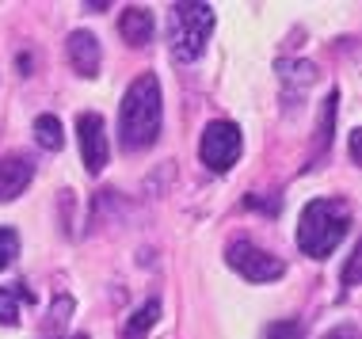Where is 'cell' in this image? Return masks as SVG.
Here are the masks:
<instances>
[{
    "mask_svg": "<svg viewBox=\"0 0 362 339\" xmlns=\"http://www.w3.org/2000/svg\"><path fill=\"white\" fill-rule=\"evenodd\" d=\"M160 133V84L153 73H141L126 88L119 111V141L126 149H145Z\"/></svg>",
    "mask_w": 362,
    "mask_h": 339,
    "instance_id": "6da1fadb",
    "label": "cell"
},
{
    "mask_svg": "<svg viewBox=\"0 0 362 339\" xmlns=\"http://www.w3.org/2000/svg\"><path fill=\"white\" fill-rule=\"evenodd\" d=\"M351 229V210L339 198H313L301 210V225H298V248L313 259H325L339 248V240Z\"/></svg>",
    "mask_w": 362,
    "mask_h": 339,
    "instance_id": "7a4b0ae2",
    "label": "cell"
},
{
    "mask_svg": "<svg viewBox=\"0 0 362 339\" xmlns=\"http://www.w3.org/2000/svg\"><path fill=\"white\" fill-rule=\"evenodd\" d=\"M214 31V8L210 4H172L168 12V38H172V57L175 61H199Z\"/></svg>",
    "mask_w": 362,
    "mask_h": 339,
    "instance_id": "3957f363",
    "label": "cell"
},
{
    "mask_svg": "<svg viewBox=\"0 0 362 339\" xmlns=\"http://www.w3.org/2000/svg\"><path fill=\"white\" fill-rule=\"evenodd\" d=\"M240 130L233 122H210L206 130H202V141H199V157L206 164L210 172H229L233 164L240 157Z\"/></svg>",
    "mask_w": 362,
    "mask_h": 339,
    "instance_id": "277c9868",
    "label": "cell"
},
{
    "mask_svg": "<svg viewBox=\"0 0 362 339\" xmlns=\"http://www.w3.org/2000/svg\"><path fill=\"white\" fill-rule=\"evenodd\" d=\"M225 259H229V267L237 270V275H244L248 282H275V278H282V270H286L282 259L256 248L252 240H233V244L225 248Z\"/></svg>",
    "mask_w": 362,
    "mask_h": 339,
    "instance_id": "5b68a950",
    "label": "cell"
},
{
    "mask_svg": "<svg viewBox=\"0 0 362 339\" xmlns=\"http://www.w3.org/2000/svg\"><path fill=\"white\" fill-rule=\"evenodd\" d=\"M76 138H81V157H84V168L92 176H100L111 160V145H107V130H103V119L95 111H84L76 119Z\"/></svg>",
    "mask_w": 362,
    "mask_h": 339,
    "instance_id": "8992f818",
    "label": "cell"
},
{
    "mask_svg": "<svg viewBox=\"0 0 362 339\" xmlns=\"http://www.w3.org/2000/svg\"><path fill=\"white\" fill-rule=\"evenodd\" d=\"M31 176H35V164L27 157H19V153L0 160V202H12V198L23 195Z\"/></svg>",
    "mask_w": 362,
    "mask_h": 339,
    "instance_id": "52a82bcc",
    "label": "cell"
},
{
    "mask_svg": "<svg viewBox=\"0 0 362 339\" xmlns=\"http://www.w3.org/2000/svg\"><path fill=\"white\" fill-rule=\"evenodd\" d=\"M69 61L81 76H95L100 73V61H103L100 38H95L92 31H73L69 35Z\"/></svg>",
    "mask_w": 362,
    "mask_h": 339,
    "instance_id": "ba28073f",
    "label": "cell"
},
{
    "mask_svg": "<svg viewBox=\"0 0 362 339\" xmlns=\"http://www.w3.org/2000/svg\"><path fill=\"white\" fill-rule=\"evenodd\" d=\"M119 31L130 46H145L153 38V12H145V8H126L122 19H119Z\"/></svg>",
    "mask_w": 362,
    "mask_h": 339,
    "instance_id": "9c48e42d",
    "label": "cell"
},
{
    "mask_svg": "<svg viewBox=\"0 0 362 339\" xmlns=\"http://www.w3.org/2000/svg\"><path fill=\"white\" fill-rule=\"evenodd\" d=\"M156 316H160V302H156V297L141 302V305L130 313V321H126L122 339H145V335H149V328L156 324Z\"/></svg>",
    "mask_w": 362,
    "mask_h": 339,
    "instance_id": "30bf717a",
    "label": "cell"
},
{
    "mask_svg": "<svg viewBox=\"0 0 362 339\" xmlns=\"http://www.w3.org/2000/svg\"><path fill=\"white\" fill-rule=\"evenodd\" d=\"M31 297H35V294H31L23 282H19L16 290H4V286H0V324H4V328L19 324V302L31 305Z\"/></svg>",
    "mask_w": 362,
    "mask_h": 339,
    "instance_id": "8fae6325",
    "label": "cell"
},
{
    "mask_svg": "<svg viewBox=\"0 0 362 339\" xmlns=\"http://www.w3.org/2000/svg\"><path fill=\"white\" fill-rule=\"evenodd\" d=\"M35 141L42 145L46 153H57L65 145V133H62V122H57V114H38L35 119Z\"/></svg>",
    "mask_w": 362,
    "mask_h": 339,
    "instance_id": "7c38bea8",
    "label": "cell"
},
{
    "mask_svg": "<svg viewBox=\"0 0 362 339\" xmlns=\"http://www.w3.org/2000/svg\"><path fill=\"white\" fill-rule=\"evenodd\" d=\"M279 69L286 81H301V84H309L313 76H317V69H313L309 61H279Z\"/></svg>",
    "mask_w": 362,
    "mask_h": 339,
    "instance_id": "4fadbf2b",
    "label": "cell"
},
{
    "mask_svg": "<svg viewBox=\"0 0 362 339\" xmlns=\"http://www.w3.org/2000/svg\"><path fill=\"white\" fill-rule=\"evenodd\" d=\"M16 256H19V237L12 229H0V270L12 263Z\"/></svg>",
    "mask_w": 362,
    "mask_h": 339,
    "instance_id": "5bb4252c",
    "label": "cell"
},
{
    "mask_svg": "<svg viewBox=\"0 0 362 339\" xmlns=\"http://www.w3.org/2000/svg\"><path fill=\"white\" fill-rule=\"evenodd\" d=\"M263 339H301V324L298 321H275L263 332Z\"/></svg>",
    "mask_w": 362,
    "mask_h": 339,
    "instance_id": "9a60e30c",
    "label": "cell"
},
{
    "mask_svg": "<svg viewBox=\"0 0 362 339\" xmlns=\"http://www.w3.org/2000/svg\"><path fill=\"white\" fill-rule=\"evenodd\" d=\"M69 309H73V302H69V297H62V302H54V316H50V321H54V324L69 321V316H65V313H69Z\"/></svg>",
    "mask_w": 362,
    "mask_h": 339,
    "instance_id": "2e32d148",
    "label": "cell"
},
{
    "mask_svg": "<svg viewBox=\"0 0 362 339\" xmlns=\"http://www.w3.org/2000/svg\"><path fill=\"white\" fill-rule=\"evenodd\" d=\"M358 256H362V251H355V256L347 259V270H344V286H355V275H358Z\"/></svg>",
    "mask_w": 362,
    "mask_h": 339,
    "instance_id": "e0dca14e",
    "label": "cell"
},
{
    "mask_svg": "<svg viewBox=\"0 0 362 339\" xmlns=\"http://www.w3.org/2000/svg\"><path fill=\"white\" fill-rule=\"evenodd\" d=\"M325 339H358V335H355V328H336V332H328Z\"/></svg>",
    "mask_w": 362,
    "mask_h": 339,
    "instance_id": "ac0fdd59",
    "label": "cell"
},
{
    "mask_svg": "<svg viewBox=\"0 0 362 339\" xmlns=\"http://www.w3.org/2000/svg\"><path fill=\"white\" fill-rule=\"evenodd\" d=\"M73 339H88V335H73Z\"/></svg>",
    "mask_w": 362,
    "mask_h": 339,
    "instance_id": "d6986e66",
    "label": "cell"
}]
</instances>
